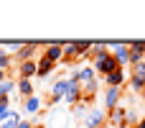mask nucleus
Instances as JSON below:
<instances>
[{
    "label": "nucleus",
    "mask_w": 145,
    "mask_h": 128,
    "mask_svg": "<svg viewBox=\"0 0 145 128\" xmlns=\"http://www.w3.org/2000/svg\"><path fill=\"white\" fill-rule=\"evenodd\" d=\"M130 77L145 85V62H140V64H133V67H130Z\"/></svg>",
    "instance_id": "nucleus-14"
},
{
    "label": "nucleus",
    "mask_w": 145,
    "mask_h": 128,
    "mask_svg": "<svg viewBox=\"0 0 145 128\" xmlns=\"http://www.w3.org/2000/svg\"><path fill=\"white\" fill-rule=\"evenodd\" d=\"M107 126V110L105 108H92L84 118V128H105Z\"/></svg>",
    "instance_id": "nucleus-2"
},
{
    "label": "nucleus",
    "mask_w": 145,
    "mask_h": 128,
    "mask_svg": "<svg viewBox=\"0 0 145 128\" xmlns=\"http://www.w3.org/2000/svg\"><path fill=\"white\" fill-rule=\"evenodd\" d=\"M107 123L112 128H127V108L117 105V108L107 110Z\"/></svg>",
    "instance_id": "nucleus-3"
},
{
    "label": "nucleus",
    "mask_w": 145,
    "mask_h": 128,
    "mask_svg": "<svg viewBox=\"0 0 145 128\" xmlns=\"http://www.w3.org/2000/svg\"><path fill=\"white\" fill-rule=\"evenodd\" d=\"M84 100V92H82V85H79V80H74V77H69V92H66V97H64V103L66 105H79Z\"/></svg>",
    "instance_id": "nucleus-5"
},
{
    "label": "nucleus",
    "mask_w": 145,
    "mask_h": 128,
    "mask_svg": "<svg viewBox=\"0 0 145 128\" xmlns=\"http://www.w3.org/2000/svg\"><path fill=\"white\" fill-rule=\"evenodd\" d=\"M66 92H69V80H56L54 82V87H51V105H56V103H61L64 97H66Z\"/></svg>",
    "instance_id": "nucleus-9"
},
{
    "label": "nucleus",
    "mask_w": 145,
    "mask_h": 128,
    "mask_svg": "<svg viewBox=\"0 0 145 128\" xmlns=\"http://www.w3.org/2000/svg\"><path fill=\"white\" fill-rule=\"evenodd\" d=\"M38 110H41V97H36V95H33V97H25V100H23V113L36 115Z\"/></svg>",
    "instance_id": "nucleus-13"
},
{
    "label": "nucleus",
    "mask_w": 145,
    "mask_h": 128,
    "mask_svg": "<svg viewBox=\"0 0 145 128\" xmlns=\"http://www.w3.org/2000/svg\"><path fill=\"white\" fill-rule=\"evenodd\" d=\"M41 56H43V59H48L51 64H59V62L64 59V41H61V44H59V41H56V44H46Z\"/></svg>",
    "instance_id": "nucleus-6"
},
{
    "label": "nucleus",
    "mask_w": 145,
    "mask_h": 128,
    "mask_svg": "<svg viewBox=\"0 0 145 128\" xmlns=\"http://www.w3.org/2000/svg\"><path fill=\"white\" fill-rule=\"evenodd\" d=\"M92 67H94V72H97L102 80H105L107 74H112V72L120 69V64H117V59L112 56V51H105V54L92 56Z\"/></svg>",
    "instance_id": "nucleus-1"
},
{
    "label": "nucleus",
    "mask_w": 145,
    "mask_h": 128,
    "mask_svg": "<svg viewBox=\"0 0 145 128\" xmlns=\"http://www.w3.org/2000/svg\"><path fill=\"white\" fill-rule=\"evenodd\" d=\"M74 62H79V46H76V41H64V59H61V64H74Z\"/></svg>",
    "instance_id": "nucleus-11"
},
{
    "label": "nucleus",
    "mask_w": 145,
    "mask_h": 128,
    "mask_svg": "<svg viewBox=\"0 0 145 128\" xmlns=\"http://www.w3.org/2000/svg\"><path fill=\"white\" fill-rule=\"evenodd\" d=\"M18 123H20V113L15 110L8 121H3V123H0V128H18Z\"/></svg>",
    "instance_id": "nucleus-18"
},
{
    "label": "nucleus",
    "mask_w": 145,
    "mask_h": 128,
    "mask_svg": "<svg viewBox=\"0 0 145 128\" xmlns=\"http://www.w3.org/2000/svg\"><path fill=\"white\" fill-rule=\"evenodd\" d=\"M110 51H112V56L117 59L120 69L130 67V44H110Z\"/></svg>",
    "instance_id": "nucleus-4"
},
{
    "label": "nucleus",
    "mask_w": 145,
    "mask_h": 128,
    "mask_svg": "<svg viewBox=\"0 0 145 128\" xmlns=\"http://www.w3.org/2000/svg\"><path fill=\"white\" fill-rule=\"evenodd\" d=\"M33 128H46V126L43 123H33Z\"/></svg>",
    "instance_id": "nucleus-25"
},
{
    "label": "nucleus",
    "mask_w": 145,
    "mask_h": 128,
    "mask_svg": "<svg viewBox=\"0 0 145 128\" xmlns=\"http://www.w3.org/2000/svg\"><path fill=\"white\" fill-rule=\"evenodd\" d=\"M38 77V59H28L18 64V80H33Z\"/></svg>",
    "instance_id": "nucleus-8"
},
{
    "label": "nucleus",
    "mask_w": 145,
    "mask_h": 128,
    "mask_svg": "<svg viewBox=\"0 0 145 128\" xmlns=\"http://www.w3.org/2000/svg\"><path fill=\"white\" fill-rule=\"evenodd\" d=\"M138 123H140V113H138V110H135V108H130V110H127V126H138Z\"/></svg>",
    "instance_id": "nucleus-20"
},
{
    "label": "nucleus",
    "mask_w": 145,
    "mask_h": 128,
    "mask_svg": "<svg viewBox=\"0 0 145 128\" xmlns=\"http://www.w3.org/2000/svg\"><path fill=\"white\" fill-rule=\"evenodd\" d=\"M13 90H18V82H13V80L0 82V97H10V92H13Z\"/></svg>",
    "instance_id": "nucleus-17"
},
{
    "label": "nucleus",
    "mask_w": 145,
    "mask_h": 128,
    "mask_svg": "<svg viewBox=\"0 0 145 128\" xmlns=\"http://www.w3.org/2000/svg\"><path fill=\"white\" fill-rule=\"evenodd\" d=\"M127 80H130V74H127L125 69H117V72H112V74L105 77V85H107V87H125Z\"/></svg>",
    "instance_id": "nucleus-10"
},
{
    "label": "nucleus",
    "mask_w": 145,
    "mask_h": 128,
    "mask_svg": "<svg viewBox=\"0 0 145 128\" xmlns=\"http://www.w3.org/2000/svg\"><path fill=\"white\" fill-rule=\"evenodd\" d=\"M38 46H41V44H36V41H33V44H23V46H20V51H18V56H15V59H18V64H20V62L33 59V51H36Z\"/></svg>",
    "instance_id": "nucleus-12"
},
{
    "label": "nucleus",
    "mask_w": 145,
    "mask_h": 128,
    "mask_svg": "<svg viewBox=\"0 0 145 128\" xmlns=\"http://www.w3.org/2000/svg\"><path fill=\"white\" fill-rule=\"evenodd\" d=\"M5 80H8V72H3V69H0V82H5Z\"/></svg>",
    "instance_id": "nucleus-23"
},
{
    "label": "nucleus",
    "mask_w": 145,
    "mask_h": 128,
    "mask_svg": "<svg viewBox=\"0 0 145 128\" xmlns=\"http://www.w3.org/2000/svg\"><path fill=\"white\" fill-rule=\"evenodd\" d=\"M122 95H125V87H107L105 90V110H112V108L122 105L120 103Z\"/></svg>",
    "instance_id": "nucleus-7"
},
{
    "label": "nucleus",
    "mask_w": 145,
    "mask_h": 128,
    "mask_svg": "<svg viewBox=\"0 0 145 128\" xmlns=\"http://www.w3.org/2000/svg\"><path fill=\"white\" fill-rule=\"evenodd\" d=\"M87 113H89V110H87V103H79V105H74V115H79L82 121L87 118Z\"/></svg>",
    "instance_id": "nucleus-21"
},
{
    "label": "nucleus",
    "mask_w": 145,
    "mask_h": 128,
    "mask_svg": "<svg viewBox=\"0 0 145 128\" xmlns=\"http://www.w3.org/2000/svg\"><path fill=\"white\" fill-rule=\"evenodd\" d=\"M18 128H33V121H23V118H20V123H18Z\"/></svg>",
    "instance_id": "nucleus-22"
},
{
    "label": "nucleus",
    "mask_w": 145,
    "mask_h": 128,
    "mask_svg": "<svg viewBox=\"0 0 145 128\" xmlns=\"http://www.w3.org/2000/svg\"><path fill=\"white\" fill-rule=\"evenodd\" d=\"M54 69H56V64H51V62L43 59V56L38 59V77H46V74H51Z\"/></svg>",
    "instance_id": "nucleus-15"
},
{
    "label": "nucleus",
    "mask_w": 145,
    "mask_h": 128,
    "mask_svg": "<svg viewBox=\"0 0 145 128\" xmlns=\"http://www.w3.org/2000/svg\"><path fill=\"white\" fill-rule=\"evenodd\" d=\"M135 128H145V115H143V118H140V123H138V126H135Z\"/></svg>",
    "instance_id": "nucleus-24"
},
{
    "label": "nucleus",
    "mask_w": 145,
    "mask_h": 128,
    "mask_svg": "<svg viewBox=\"0 0 145 128\" xmlns=\"http://www.w3.org/2000/svg\"><path fill=\"white\" fill-rule=\"evenodd\" d=\"M18 92L23 97H33V82L31 80H18Z\"/></svg>",
    "instance_id": "nucleus-16"
},
{
    "label": "nucleus",
    "mask_w": 145,
    "mask_h": 128,
    "mask_svg": "<svg viewBox=\"0 0 145 128\" xmlns=\"http://www.w3.org/2000/svg\"><path fill=\"white\" fill-rule=\"evenodd\" d=\"M10 62H13V56H10V54H8V51H5V49L0 46V69H3V72H8Z\"/></svg>",
    "instance_id": "nucleus-19"
}]
</instances>
